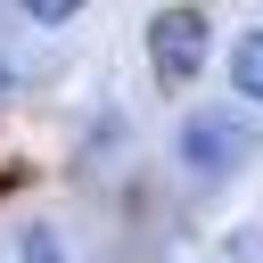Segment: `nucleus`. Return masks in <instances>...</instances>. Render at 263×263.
<instances>
[{
    "label": "nucleus",
    "instance_id": "1",
    "mask_svg": "<svg viewBox=\"0 0 263 263\" xmlns=\"http://www.w3.org/2000/svg\"><path fill=\"white\" fill-rule=\"evenodd\" d=\"M205 41H214L205 8H156V16H148V66H156V82L181 90V82L205 66Z\"/></svg>",
    "mask_w": 263,
    "mask_h": 263
},
{
    "label": "nucleus",
    "instance_id": "2",
    "mask_svg": "<svg viewBox=\"0 0 263 263\" xmlns=\"http://www.w3.org/2000/svg\"><path fill=\"white\" fill-rule=\"evenodd\" d=\"M247 156V123H222V115H189L181 123V164L189 173H230Z\"/></svg>",
    "mask_w": 263,
    "mask_h": 263
},
{
    "label": "nucleus",
    "instance_id": "5",
    "mask_svg": "<svg viewBox=\"0 0 263 263\" xmlns=\"http://www.w3.org/2000/svg\"><path fill=\"white\" fill-rule=\"evenodd\" d=\"M0 90H8V74H0Z\"/></svg>",
    "mask_w": 263,
    "mask_h": 263
},
{
    "label": "nucleus",
    "instance_id": "4",
    "mask_svg": "<svg viewBox=\"0 0 263 263\" xmlns=\"http://www.w3.org/2000/svg\"><path fill=\"white\" fill-rule=\"evenodd\" d=\"M25 263H58V238L49 230H25Z\"/></svg>",
    "mask_w": 263,
    "mask_h": 263
},
{
    "label": "nucleus",
    "instance_id": "3",
    "mask_svg": "<svg viewBox=\"0 0 263 263\" xmlns=\"http://www.w3.org/2000/svg\"><path fill=\"white\" fill-rule=\"evenodd\" d=\"M230 90H238L247 107H263V25H255L247 41H230Z\"/></svg>",
    "mask_w": 263,
    "mask_h": 263
}]
</instances>
